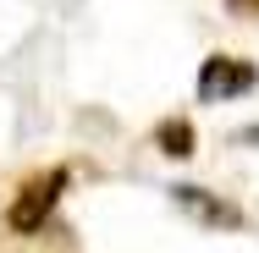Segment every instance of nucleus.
<instances>
[{
  "label": "nucleus",
  "mask_w": 259,
  "mask_h": 253,
  "mask_svg": "<svg viewBox=\"0 0 259 253\" xmlns=\"http://www.w3.org/2000/svg\"><path fill=\"white\" fill-rule=\"evenodd\" d=\"M171 193H177V204H182V209H193V215H199V220H209V226H243V209L209 198L204 187H171Z\"/></svg>",
  "instance_id": "obj_3"
},
{
  "label": "nucleus",
  "mask_w": 259,
  "mask_h": 253,
  "mask_svg": "<svg viewBox=\"0 0 259 253\" xmlns=\"http://www.w3.org/2000/svg\"><path fill=\"white\" fill-rule=\"evenodd\" d=\"M232 17H259V0H226Z\"/></svg>",
  "instance_id": "obj_5"
},
{
  "label": "nucleus",
  "mask_w": 259,
  "mask_h": 253,
  "mask_svg": "<svg viewBox=\"0 0 259 253\" xmlns=\"http://www.w3.org/2000/svg\"><path fill=\"white\" fill-rule=\"evenodd\" d=\"M72 182V171L66 165H55V171H39V176H28L22 187H17V198H11V215H6V226L11 231H39L45 220H50V209H55V198H61V187Z\"/></svg>",
  "instance_id": "obj_1"
},
{
  "label": "nucleus",
  "mask_w": 259,
  "mask_h": 253,
  "mask_svg": "<svg viewBox=\"0 0 259 253\" xmlns=\"http://www.w3.org/2000/svg\"><path fill=\"white\" fill-rule=\"evenodd\" d=\"M254 83H259V66L243 61V55H209L204 66H199V99L204 105L237 99V94H248Z\"/></svg>",
  "instance_id": "obj_2"
},
{
  "label": "nucleus",
  "mask_w": 259,
  "mask_h": 253,
  "mask_svg": "<svg viewBox=\"0 0 259 253\" xmlns=\"http://www.w3.org/2000/svg\"><path fill=\"white\" fill-rule=\"evenodd\" d=\"M155 143H160V154H171V160H188V154L199 149V138H193V121H188V116H171V121H160V127H155Z\"/></svg>",
  "instance_id": "obj_4"
}]
</instances>
